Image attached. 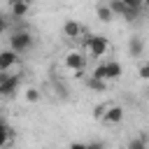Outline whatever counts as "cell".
<instances>
[{
    "mask_svg": "<svg viewBox=\"0 0 149 149\" xmlns=\"http://www.w3.org/2000/svg\"><path fill=\"white\" fill-rule=\"evenodd\" d=\"M30 47H33V35L28 30H16L9 37V49H14L16 54H26Z\"/></svg>",
    "mask_w": 149,
    "mask_h": 149,
    "instance_id": "obj_1",
    "label": "cell"
},
{
    "mask_svg": "<svg viewBox=\"0 0 149 149\" xmlns=\"http://www.w3.org/2000/svg\"><path fill=\"white\" fill-rule=\"evenodd\" d=\"M109 49V42H107V37L105 35H91L88 40H86V51L93 56V58H100V56H105V51Z\"/></svg>",
    "mask_w": 149,
    "mask_h": 149,
    "instance_id": "obj_2",
    "label": "cell"
},
{
    "mask_svg": "<svg viewBox=\"0 0 149 149\" xmlns=\"http://www.w3.org/2000/svg\"><path fill=\"white\" fill-rule=\"evenodd\" d=\"M19 84H21V74H7L2 81H0V95H14L16 93V88H19Z\"/></svg>",
    "mask_w": 149,
    "mask_h": 149,
    "instance_id": "obj_3",
    "label": "cell"
},
{
    "mask_svg": "<svg viewBox=\"0 0 149 149\" xmlns=\"http://www.w3.org/2000/svg\"><path fill=\"white\" fill-rule=\"evenodd\" d=\"M84 65H86V58H84L79 51H70V54L65 56V68H68V70H72V72L84 70Z\"/></svg>",
    "mask_w": 149,
    "mask_h": 149,
    "instance_id": "obj_4",
    "label": "cell"
},
{
    "mask_svg": "<svg viewBox=\"0 0 149 149\" xmlns=\"http://www.w3.org/2000/svg\"><path fill=\"white\" fill-rule=\"evenodd\" d=\"M121 119H123V107L107 105V109H105V114H102L100 121H105V123H121Z\"/></svg>",
    "mask_w": 149,
    "mask_h": 149,
    "instance_id": "obj_5",
    "label": "cell"
},
{
    "mask_svg": "<svg viewBox=\"0 0 149 149\" xmlns=\"http://www.w3.org/2000/svg\"><path fill=\"white\" fill-rule=\"evenodd\" d=\"M16 58H19V54H16L14 49H5V51H0V72L12 70V68L16 65Z\"/></svg>",
    "mask_w": 149,
    "mask_h": 149,
    "instance_id": "obj_6",
    "label": "cell"
},
{
    "mask_svg": "<svg viewBox=\"0 0 149 149\" xmlns=\"http://www.w3.org/2000/svg\"><path fill=\"white\" fill-rule=\"evenodd\" d=\"M9 9L14 19H23L30 9V0H9Z\"/></svg>",
    "mask_w": 149,
    "mask_h": 149,
    "instance_id": "obj_7",
    "label": "cell"
},
{
    "mask_svg": "<svg viewBox=\"0 0 149 149\" xmlns=\"http://www.w3.org/2000/svg\"><path fill=\"white\" fill-rule=\"evenodd\" d=\"M63 35H65V37H70V40H74V37H79V35H81V26H79L74 19H70V21H65V23H63Z\"/></svg>",
    "mask_w": 149,
    "mask_h": 149,
    "instance_id": "obj_8",
    "label": "cell"
},
{
    "mask_svg": "<svg viewBox=\"0 0 149 149\" xmlns=\"http://www.w3.org/2000/svg\"><path fill=\"white\" fill-rule=\"evenodd\" d=\"M142 51H144V42H142V37H130V42H128V54L133 56V58H137V56H142Z\"/></svg>",
    "mask_w": 149,
    "mask_h": 149,
    "instance_id": "obj_9",
    "label": "cell"
},
{
    "mask_svg": "<svg viewBox=\"0 0 149 149\" xmlns=\"http://www.w3.org/2000/svg\"><path fill=\"white\" fill-rule=\"evenodd\" d=\"M105 68H107V79H119V77H121V72H123L121 63H116V61L105 63Z\"/></svg>",
    "mask_w": 149,
    "mask_h": 149,
    "instance_id": "obj_10",
    "label": "cell"
},
{
    "mask_svg": "<svg viewBox=\"0 0 149 149\" xmlns=\"http://www.w3.org/2000/svg\"><path fill=\"white\" fill-rule=\"evenodd\" d=\"M95 12H98V19H100L102 23H109V21L114 19V12H112V7H109V5H100Z\"/></svg>",
    "mask_w": 149,
    "mask_h": 149,
    "instance_id": "obj_11",
    "label": "cell"
},
{
    "mask_svg": "<svg viewBox=\"0 0 149 149\" xmlns=\"http://www.w3.org/2000/svg\"><path fill=\"white\" fill-rule=\"evenodd\" d=\"M9 140H12V128H9L5 121H0V149H2Z\"/></svg>",
    "mask_w": 149,
    "mask_h": 149,
    "instance_id": "obj_12",
    "label": "cell"
},
{
    "mask_svg": "<svg viewBox=\"0 0 149 149\" xmlns=\"http://www.w3.org/2000/svg\"><path fill=\"white\" fill-rule=\"evenodd\" d=\"M86 86H88L91 91H105V81H102V79H95V77H88Z\"/></svg>",
    "mask_w": 149,
    "mask_h": 149,
    "instance_id": "obj_13",
    "label": "cell"
},
{
    "mask_svg": "<svg viewBox=\"0 0 149 149\" xmlns=\"http://www.w3.org/2000/svg\"><path fill=\"white\" fill-rule=\"evenodd\" d=\"M91 77H95V79H102V81H107V68H105V63H102V65H98V68H93Z\"/></svg>",
    "mask_w": 149,
    "mask_h": 149,
    "instance_id": "obj_14",
    "label": "cell"
},
{
    "mask_svg": "<svg viewBox=\"0 0 149 149\" xmlns=\"http://www.w3.org/2000/svg\"><path fill=\"white\" fill-rule=\"evenodd\" d=\"M128 149H147V140L144 137H135L128 142Z\"/></svg>",
    "mask_w": 149,
    "mask_h": 149,
    "instance_id": "obj_15",
    "label": "cell"
},
{
    "mask_svg": "<svg viewBox=\"0 0 149 149\" xmlns=\"http://www.w3.org/2000/svg\"><path fill=\"white\" fill-rule=\"evenodd\" d=\"M26 100H28V102H37V100H40L37 88H28V91H26Z\"/></svg>",
    "mask_w": 149,
    "mask_h": 149,
    "instance_id": "obj_16",
    "label": "cell"
},
{
    "mask_svg": "<svg viewBox=\"0 0 149 149\" xmlns=\"http://www.w3.org/2000/svg\"><path fill=\"white\" fill-rule=\"evenodd\" d=\"M126 7H133V9H142V5H144V0H121Z\"/></svg>",
    "mask_w": 149,
    "mask_h": 149,
    "instance_id": "obj_17",
    "label": "cell"
},
{
    "mask_svg": "<svg viewBox=\"0 0 149 149\" xmlns=\"http://www.w3.org/2000/svg\"><path fill=\"white\" fill-rule=\"evenodd\" d=\"M137 72H140V79H149V61H147V63H142Z\"/></svg>",
    "mask_w": 149,
    "mask_h": 149,
    "instance_id": "obj_18",
    "label": "cell"
},
{
    "mask_svg": "<svg viewBox=\"0 0 149 149\" xmlns=\"http://www.w3.org/2000/svg\"><path fill=\"white\" fill-rule=\"evenodd\" d=\"M86 149H105V144L102 142H91V144H86Z\"/></svg>",
    "mask_w": 149,
    "mask_h": 149,
    "instance_id": "obj_19",
    "label": "cell"
},
{
    "mask_svg": "<svg viewBox=\"0 0 149 149\" xmlns=\"http://www.w3.org/2000/svg\"><path fill=\"white\" fill-rule=\"evenodd\" d=\"M5 30H7V19H5L2 14H0V35H2Z\"/></svg>",
    "mask_w": 149,
    "mask_h": 149,
    "instance_id": "obj_20",
    "label": "cell"
},
{
    "mask_svg": "<svg viewBox=\"0 0 149 149\" xmlns=\"http://www.w3.org/2000/svg\"><path fill=\"white\" fill-rule=\"evenodd\" d=\"M68 149H86V144H84V142H72Z\"/></svg>",
    "mask_w": 149,
    "mask_h": 149,
    "instance_id": "obj_21",
    "label": "cell"
},
{
    "mask_svg": "<svg viewBox=\"0 0 149 149\" xmlns=\"http://www.w3.org/2000/svg\"><path fill=\"white\" fill-rule=\"evenodd\" d=\"M144 7H147V9H149V0H144Z\"/></svg>",
    "mask_w": 149,
    "mask_h": 149,
    "instance_id": "obj_22",
    "label": "cell"
},
{
    "mask_svg": "<svg viewBox=\"0 0 149 149\" xmlns=\"http://www.w3.org/2000/svg\"><path fill=\"white\" fill-rule=\"evenodd\" d=\"M147 100H149V93H147Z\"/></svg>",
    "mask_w": 149,
    "mask_h": 149,
    "instance_id": "obj_23",
    "label": "cell"
}]
</instances>
